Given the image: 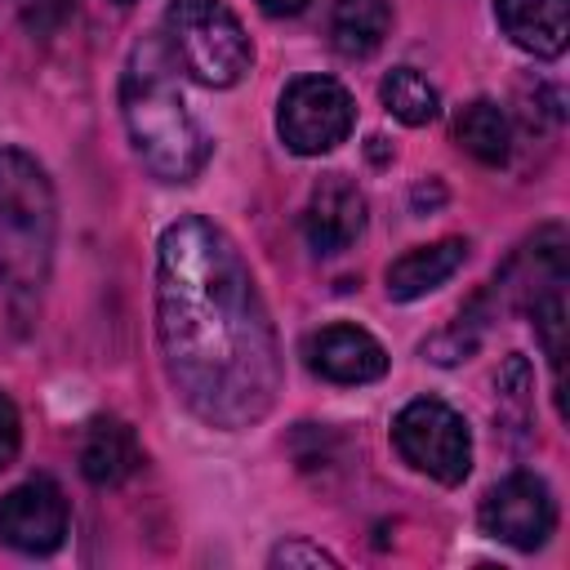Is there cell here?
I'll return each mask as SVG.
<instances>
[{"label": "cell", "instance_id": "ba28073f", "mask_svg": "<svg viewBox=\"0 0 570 570\" xmlns=\"http://www.w3.org/2000/svg\"><path fill=\"white\" fill-rule=\"evenodd\" d=\"M67 539V499L49 476H31L0 499V543L45 557Z\"/></svg>", "mask_w": 570, "mask_h": 570}, {"label": "cell", "instance_id": "ac0fdd59", "mask_svg": "<svg viewBox=\"0 0 570 570\" xmlns=\"http://www.w3.org/2000/svg\"><path fill=\"white\" fill-rule=\"evenodd\" d=\"M18 445H22V419H18V405L0 392V472L18 459Z\"/></svg>", "mask_w": 570, "mask_h": 570}, {"label": "cell", "instance_id": "7a4b0ae2", "mask_svg": "<svg viewBox=\"0 0 570 570\" xmlns=\"http://www.w3.org/2000/svg\"><path fill=\"white\" fill-rule=\"evenodd\" d=\"M120 116L138 160L160 183H191L209 160V134L178 89V62L165 36L134 45L120 80Z\"/></svg>", "mask_w": 570, "mask_h": 570}, {"label": "cell", "instance_id": "2e32d148", "mask_svg": "<svg viewBox=\"0 0 570 570\" xmlns=\"http://www.w3.org/2000/svg\"><path fill=\"white\" fill-rule=\"evenodd\" d=\"M379 98H383V107H387L401 125H428V120H436V111H441L436 89H432L414 67H392V71L379 80Z\"/></svg>", "mask_w": 570, "mask_h": 570}, {"label": "cell", "instance_id": "3957f363", "mask_svg": "<svg viewBox=\"0 0 570 570\" xmlns=\"http://www.w3.org/2000/svg\"><path fill=\"white\" fill-rule=\"evenodd\" d=\"M53 187L45 169L13 147H0V285L9 298H36L53 263Z\"/></svg>", "mask_w": 570, "mask_h": 570}, {"label": "cell", "instance_id": "6da1fadb", "mask_svg": "<svg viewBox=\"0 0 570 570\" xmlns=\"http://www.w3.org/2000/svg\"><path fill=\"white\" fill-rule=\"evenodd\" d=\"M160 356L183 405L223 432L258 423L281 392V347L263 294L223 227L187 214L156 254Z\"/></svg>", "mask_w": 570, "mask_h": 570}, {"label": "cell", "instance_id": "277c9868", "mask_svg": "<svg viewBox=\"0 0 570 570\" xmlns=\"http://www.w3.org/2000/svg\"><path fill=\"white\" fill-rule=\"evenodd\" d=\"M165 45L174 62L209 89H232L254 62L249 36L223 0H169Z\"/></svg>", "mask_w": 570, "mask_h": 570}, {"label": "cell", "instance_id": "9a60e30c", "mask_svg": "<svg viewBox=\"0 0 570 570\" xmlns=\"http://www.w3.org/2000/svg\"><path fill=\"white\" fill-rule=\"evenodd\" d=\"M454 138L468 156H476L481 165H503L508 151H512V125H508V111L490 98H476L459 111L454 120Z\"/></svg>", "mask_w": 570, "mask_h": 570}, {"label": "cell", "instance_id": "8992f818", "mask_svg": "<svg viewBox=\"0 0 570 570\" xmlns=\"http://www.w3.org/2000/svg\"><path fill=\"white\" fill-rule=\"evenodd\" d=\"M356 120V102L352 94L330 80V76H298L285 94H281V111H276V129L281 142L294 156H321L334 151Z\"/></svg>", "mask_w": 570, "mask_h": 570}, {"label": "cell", "instance_id": "9c48e42d", "mask_svg": "<svg viewBox=\"0 0 570 570\" xmlns=\"http://www.w3.org/2000/svg\"><path fill=\"white\" fill-rule=\"evenodd\" d=\"M361 232H365V196H361V187L347 174H325L312 187L307 209H303L307 245L321 258H330V254H343Z\"/></svg>", "mask_w": 570, "mask_h": 570}, {"label": "cell", "instance_id": "7c38bea8", "mask_svg": "<svg viewBox=\"0 0 570 570\" xmlns=\"http://www.w3.org/2000/svg\"><path fill=\"white\" fill-rule=\"evenodd\" d=\"M142 468V445L134 436V428L125 419H94L89 432H85V445H80V472L89 485H125L134 472Z\"/></svg>", "mask_w": 570, "mask_h": 570}, {"label": "cell", "instance_id": "52a82bcc", "mask_svg": "<svg viewBox=\"0 0 570 570\" xmlns=\"http://www.w3.org/2000/svg\"><path fill=\"white\" fill-rule=\"evenodd\" d=\"M552 525H557V503L534 472H512L481 499V530L508 548L534 552L548 543Z\"/></svg>", "mask_w": 570, "mask_h": 570}, {"label": "cell", "instance_id": "d6986e66", "mask_svg": "<svg viewBox=\"0 0 570 570\" xmlns=\"http://www.w3.org/2000/svg\"><path fill=\"white\" fill-rule=\"evenodd\" d=\"M272 566H338L325 548H312V543H281L276 552H272Z\"/></svg>", "mask_w": 570, "mask_h": 570}, {"label": "cell", "instance_id": "44dd1931", "mask_svg": "<svg viewBox=\"0 0 570 570\" xmlns=\"http://www.w3.org/2000/svg\"><path fill=\"white\" fill-rule=\"evenodd\" d=\"M116 4H129V0H116Z\"/></svg>", "mask_w": 570, "mask_h": 570}, {"label": "cell", "instance_id": "5b68a950", "mask_svg": "<svg viewBox=\"0 0 570 570\" xmlns=\"http://www.w3.org/2000/svg\"><path fill=\"white\" fill-rule=\"evenodd\" d=\"M392 445L414 472L441 485H459L472 472V432L463 414L436 396H419L392 419Z\"/></svg>", "mask_w": 570, "mask_h": 570}, {"label": "cell", "instance_id": "8fae6325", "mask_svg": "<svg viewBox=\"0 0 570 570\" xmlns=\"http://www.w3.org/2000/svg\"><path fill=\"white\" fill-rule=\"evenodd\" d=\"M494 18L503 36L534 53V58H561L570 40V0H494Z\"/></svg>", "mask_w": 570, "mask_h": 570}, {"label": "cell", "instance_id": "ffe728a7", "mask_svg": "<svg viewBox=\"0 0 570 570\" xmlns=\"http://www.w3.org/2000/svg\"><path fill=\"white\" fill-rule=\"evenodd\" d=\"M258 9L272 13V18H294V13L307 9V0H258Z\"/></svg>", "mask_w": 570, "mask_h": 570}, {"label": "cell", "instance_id": "30bf717a", "mask_svg": "<svg viewBox=\"0 0 570 570\" xmlns=\"http://www.w3.org/2000/svg\"><path fill=\"white\" fill-rule=\"evenodd\" d=\"M307 365L330 383H374L387 374V352L361 325H325L307 338Z\"/></svg>", "mask_w": 570, "mask_h": 570}, {"label": "cell", "instance_id": "4fadbf2b", "mask_svg": "<svg viewBox=\"0 0 570 570\" xmlns=\"http://www.w3.org/2000/svg\"><path fill=\"white\" fill-rule=\"evenodd\" d=\"M463 258H468V240H459V236H445V240L405 249V254L392 258V267H387V298L414 303V298L441 289V285L463 267Z\"/></svg>", "mask_w": 570, "mask_h": 570}, {"label": "cell", "instance_id": "5bb4252c", "mask_svg": "<svg viewBox=\"0 0 570 570\" xmlns=\"http://www.w3.org/2000/svg\"><path fill=\"white\" fill-rule=\"evenodd\" d=\"M392 27L387 0H334L330 9V40L343 58H370Z\"/></svg>", "mask_w": 570, "mask_h": 570}, {"label": "cell", "instance_id": "e0dca14e", "mask_svg": "<svg viewBox=\"0 0 570 570\" xmlns=\"http://www.w3.org/2000/svg\"><path fill=\"white\" fill-rule=\"evenodd\" d=\"M18 4V13H22V22L31 27V31H53L67 13H71V0H13Z\"/></svg>", "mask_w": 570, "mask_h": 570}]
</instances>
